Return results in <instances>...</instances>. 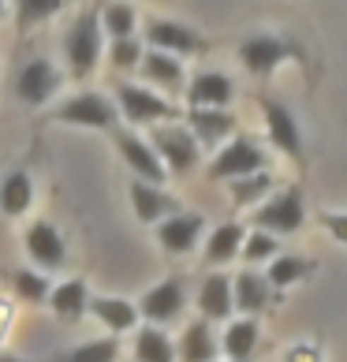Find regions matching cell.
Returning <instances> with one entry per match:
<instances>
[{"label": "cell", "instance_id": "1", "mask_svg": "<svg viewBox=\"0 0 347 362\" xmlns=\"http://www.w3.org/2000/svg\"><path fill=\"white\" fill-rule=\"evenodd\" d=\"M101 42H105V30H101V16L98 11H83L75 19V26L64 37V52H68V64H71V75L75 78H86L101 60Z\"/></svg>", "mask_w": 347, "mask_h": 362}, {"label": "cell", "instance_id": "2", "mask_svg": "<svg viewBox=\"0 0 347 362\" xmlns=\"http://www.w3.org/2000/svg\"><path fill=\"white\" fill-rule=\"evenodd\" d=\"M254 224L261 232H273V235H291L306 224V202H302V191L291 187V191H280L273 194L265 206H258L254 213Z\"/></svg>", "mask_w": 347, "mask_h": 362}, {"label": "cell", "instance_id": "3", "mask_svg": "<svg viewBox=\"0 0 347 362\" xmlns=\"http://www.w3.org/2000/svg\"><path fill=\"white\" fill-rule=\"evenodd\" d=\"M57 124H71V127H93V131H109L116 124V105L105 98V93H75L71 101H64L57 112H52Z\"/></svg>", "mask_w": 347, "mask_h": 362}, {"label": "cell", "instance_id": "4", "mask_svg": "<svg viewBox=\"0 0 347 362\" xmlns=\"http://www.w3.org/2000/svg\"><path fill=\"white\" fill-rule=\"evenodd\" d=\"M288 57H299V49L280 34H250L243 45H239V60L247 64V71L254 75H273Z\"/></svg>", "mask_w": 347, "mask_h": 362}, {"label": "cell", "instance_id": "5", "mask_svg": "<svg viewBox=\"0 0 347 362\" xmlns=\"http://www.w3.org/2000/svg\"><path fill=\"white\" fill-rule=\"evenodd\" d=\"M135 306H139V317H146L150 325H168V321H176L183 314V306H187V284H183V276L161 280V284L146 291Z\"/></svg>", "mask_w": 347, "mask_h": 362}, {"label": "cell", "instance_id": "6", "mask_svg": "<svg viewBox=\"0 0 347 362\" xmlns=\"http://www.w3.org/2000/svg\"><path fill=\"white\" fill-rule=\"evenodd\" d=\"M153 150L157 157L165 160V168L168 172H191L198 165V157H202V142H198L191 131H183V127H157L153 131Z\"/></svg>", "mask_w": 347, "mask_h": 362}, {"label": "cell", "instance_id": "7", "mask_svg": "<svg viewBox=\"0 0 347 362\" xmlns=\"http://www.w3.org/2000/svg\"><path fill=\"white\" fill-rule=\"evenodd\" d=\"M116 98H119V112H124L127 124H157V119L176 116V109L161 93H150L146 86H135V83H119Z\"/></svg>", "mask_w": 347, "mask_h": 362}, {"label": "cell", "instance_id": "8", "mask_svg": "<svg viewBox=\"0 0 347 362\" xmlns=\"http://www.w3.org/2000/svg\"><path fill=\"white\" fill-rule=\"evenodd\" d=\"M23 247H26V254H30V262L42 265V269H60V265L68 262V243H64L60 228L49 224V221H34L30 228H26Z\"/></svg>", "mask_w": 347, "mask_h": 362}, {"label": "cell", "instance_id": "9", "mask_svg": "<svg viewBox=\"0 0 347 362\" xmlns=\"http://www.w3.org/2000/svg\"><path fill=\"white\" fill-rule=\"evenodd\" d=\"M261 165H265L261 146L250 142V139H235V142H228L217 157H213L209 176L213 180H239V176H247V172H258Z\"/></svg>", "mask_w": 347, "mask_h": 362}, {"label": "cell", "instance_id": "10", "mask_svg": "<svg viewBox=\"0 0 347 362\" xmlns=\"http://www.w3.org/2000/svg\"><path fill=\"white\" fill-rule=\"evenodd\" d=\"M116 150H119V157L127 160V168H135V176L139 180H146V183H157L161 187L165 180H168V168H165V160L157 157V150L146 139H139V135H116Z\"/></svg>", "mask_w": 347, "mask_h": 362}, {"label": "cell", "instance_id": "11", "mask_svg": "<svg viewBox=\"0 0 347 362\" xmlns=\"http://www.w3.org/2000/svg\"><path fill=\"white\" fill-rule=\"evenodd\" d=\"M261 105V116H265V131H269V142L276 150H284L288 157H302V135H299V124L280 101L273 98H258Z\"/></svg>", "mask_w": 347, "mask_h": 362}, {"label": "cell", "instance_id": "12", "mask_svg": "<svg viewBox=\"0 0 347 362\" xmlns=\"http://www.w3.org/2000/svg\"><path fill=\"white\" fill-rule=\"evenodd\" d=\"M57 90H60V71L42 57L26 64V68L19 71V78H16V93H19L23 105H45Z\"/></svg>", "mask_w": 347, "mask_h": 362}, {"label": "cell", "instance_id": "13", "mask_svg": "<svg viewBox=\"0 0 347 362\" xmlns=\"http://www.w3.org/2000/svg\"><path fill=\"white\" fill-rule=\"evenodd\" d=\"M202 228L206 221L198 217V213H172V217L161 221L157 228V243H161L168 254H191L198 247V239H202Z\"/></svg>", "mask_w": 347, "mask_h": 362}, {"label": "cell", "instance_id": "14", "mask_svg": "<svg viewBox=\"0 0 347 362\" xmlns=\"http://www.w3.org/2000/svg\"><path fill=\"white\" fill-rule=\"evenodd\" d=\"M146 37H150L153 49L172 52V57H191V52L202 49V37H198L191 26L172 23V19H150L146 23Z\"/></svg>", "mask_w": 347, "mask_h": 362}, {"label": "cell", "instance_id": "15", "mask_svg": "<svg viewBox=\"0 0 347 362\" xmlns=\"http://www.w3.org/2000/svg\"><path fill=\"white\" fill-rule=\"evenodd\" d=\"M131 206H135V217L142 224H153V221H165L172 213H180L176 198H168L157 183H146V180L131 183Z\"/></svg>", "mask_w": 347, "mask_h": 362}, {"label": "cell", "instance_id": "16", "mask_svg": "<svg viewBox=\"0 0 347 362\" xmlns=\"http://www.w3.org/2000/svg\"><path fill=\"white\" fill-rule=\"evenodd\" d=\"M217 355H220V340L213 337L209 321L206 317L191 321V325L183 329V337H180L176 358L180 362H217Z\"/></svg>", "mask_w": 347, "mask_h": 362}, {"label": "cell", "instance_id": "17", "mask_svg": "<svg viewBox=\"0 0 347 362\" xmlns=\"http://www.w3.org/2000/svg\"><path fill=\"white\" fill-rule=\"evenodd\" d=\"M198 314H202L206 321H228L232 310H235V303H232V280L228 276H220V273H213L202 280V288H198Z\"/></svg>", "mask_w": 347, "mask_h": 362}, {"label": "cell", "instance_id": "18", "mask_svg": "<svg viewBox=\"0 0 347 362\" xmlns=\"http://www.w3.org/2000/svg\"><path fill=\"white\" fill-rule=\"evenodd\" d=\"M273 284L265 280V273H239L232 280V303L239 314H261L273 303Z\"/></svg>", "mask_w": 347, "mask_h": 362}, {"label": "cell", "instance_id": "19", "mask_svg": "<svg viewBox=\"0 0 347 362\" xmlns=\"http://www.w3.org/2000/svg\"><path fill=\"white\" fill-rule=\"evenodd\" d=\"M90 314L109 332H131L139 325V306L127 299H116V295H90Z\"/></svg>", "mask_w": 347, "mask_h": 362}, {"label": "cell", "instance_id": "20", "mask_svg": "<svg viewBox=\"0 0 347 362\" xmlns=\"http://www.w3.org/2000/svg\"><path fill=\"white\" fill-rule=\"evenodd\" d=\"M232 78L228 75H220V71H202V75H194V83L191 90H187V98H191L194 109H224V105L232 101Z\"/></svg>", "mask_w": 347, "mask_h": 362}, {"label": "cell", "instance_id": "21", "mask_svg": "<svg viewBox=\"0 0 347 362\" xmlns=\"http://www.w3.org/2000/svg\"><path fill=\"white\" fill-rule=\"evenodd\" d=\"M49 306H52V314H57L60 321H78V317L90 310V288H86V280L75 276V280L57 284V288L49 291Z\"/></svg>", "mask_w": 347, "mask_h": 362}, {"label": "cell", "instance_id": "22", "mask_svg": "<svg viewBox=\"0 0 347 362\" xmlns=\"http://www.w3.org/2000/svg\"><path fill=\"white\" fill-rule=\"evenodd\" d=\"M139 71H142L146 83H153V86H165V90L183 86V64H180V57H172V52H161V49L142 52Z\"/></svg>", "mask_w": 347, "mask_h": 362}, {"label": "cell", "instance_id": "23", "mask_svg": "<svg viewBox=\"0 0 347 362\" xmlns=\"http://www.w3.org/2000/svg\"><path fill=\"white\" fill-rule=\"evenodd\" d=\"M187 124H191V135L202 142V146H217L220 139H228V135H232L235 116H232V112H224V109H191Z\"/></svg>", "mask_w": 347, "mask_h": 362}, {"label": "cell", "instance_id": "24", "mask_svg": "<svg viewBox=\"0 0 347 362\" xmlns=\"http://www.w3.org/2000/svg\"><path fill=\"white\" fill-rule=\"evenodd\" d=\"M258 337H261L258 321L254 317H239V321H232V325L224 329L220 351L228 355L232 362H247L250 355H254V347H258Z\"/></svg>", "mask_w": 347, "mask_h": 362}, {"label": "cell", "instance_id": "25", "mask_svg": "<svg viewBox=\"0 0 347 362\" xmlns=\"http://www.w3.org/2000/svg\"><path fill=\"white\" fill-rule=\"evenodd\" d=\"M30 202H34V180H30V172L16 168L11 176L0 180V209H4L8 217H23V213L30 209Z\"/></svg>", "mask_w": 347, "mask_h": 362}, {"label": "cell", "instance_id": "26", "mask_svg": "<svg viewBox=\"0 0 347 362\" xmlns=\"http://www.w3.org/2000/svg\"><path fill=\"white\" fill-rule=\"evenodd\" d=\"M243 239H247V228L243 224H220L209 232V243H206V265H224L232 262L239 250H243Z\"/></svg>", "mask_w": 347, "mask_h": 362}, {"label": "cell", "instance_id": "27", "mask_svg": "<svg viewBox=\"0 0 347 362\" xmlns=\"http://www.w3.org/2000/svg\"><path fill=\"white\" fill-rule=\"evenodd\" d=\"M135 362H176V344L165 329L146 325L135 332Z\"/></svg>", "mask_w": 347, "mask_h": 362}, {"label": "cell", "instance_id": "28", "mask_svg": "<svg viewBox=\"0 0 347 362\" xmlns=\"http://www.w3.org/2000/svg\"><path fill=\"white\" fill-rule=\"evenodd\" d=\"M310 269H314L310 258H299V254H276V258H269V273H265V280L280 291V288L299 284L302 276H310Z\"/></svg>", "mask_w": 347, "mask_h": 362}, {"label": "cell", "instance_id": "29", "mask_svg": "<svg viewBox=\"0 0 347 362\" xmlns=\"http://www.w3.org/2000/svg\"><path fill=\"white\" fill-rule=\"evenodd\" d=\"M116 358H119V340L105 337V340H86L64 355H52L49 362H116Z\"/></svg>", "mask_w": 347, "mask_h": 362}, {"label": "cell", "instance_id": "30", "mask_svg": "<svg viewBox=\"0 0 347 362\" xmlns=\"http://www.w3.org/2000/svg\"><path fill=\"white\" fill-rule=\"evenodd\" d=\"M273 172H247V176H239V180H232V202L235 206H254L258 198H265L273 191Z\"/></svg>", "mask_w": 347, "mask_h": 362}, {"label": "cell", "instance_id": "31", "mask_svg": "<svg viewBox=\"0 0 347 362\" xmlns=\"http://www.w3.org/2000/svg\"><path fill=\"white\" fill-rule=\"evenodd\" d=\"M11 291L19 295L23 303H30V306H42L49 303V280L42 273H30V269H11Z\"/></svg>", "mask_w": 347, "mask_h": 362}, {"label": "cell", "instance_id": "32", "mask_svg": "<svg viewBox=\"0 0 347 362\" xmlns=\"http://www.w3.org/2000/svg\"><path fill=\"white\" fill-rule=\"evenodd\" d=\"M135 8L131 4H119V0H112V4H105L101 11V30L112 34V37H135Z\"/></svg>", "mask_w": 347, "mask_h": 362}, {"label": "cell", "instance_id": "33", "mask_svg": "<svg viewBox=\"0 0 347 362\" xmlns=\"http://www.w3.org/2000/svg\"><path fill=\"white\" fill-rule=\"evenodd\" d=\"M68 4V0H16V11H19V26H34V23H45L49 16Z\"/></svg>", "mask_w": 347, "mask_h": 362}, {"label": "cell", "instance_id": "34", "mask_svg": "<svg viewBox=\"0 0 347 362\" xmlns=\"http://www.w3.org/2000/svg\"><path fill=\"white\" fill-rule=\"evenodd\" d=\"M109 60H112L116 71H131V68H139V60H142V45L135 37H112Z\"/></svg>", "mask_w": 347, "mask_h": 362}, {"label": "cell", "instance_id": "35", "mask_svg": "<svg viewBox=\"0 0 347 362\" xmlns=\"http://www.w3.org/2000/svg\"><path fill=\"white\" fill-rule=\"evenodd\" d=\"M243 258H247L250 265L276 258V239H273V232H261V228H258L254 235H247V239H243Z\"/></svg>", "mask_w": 347, "mask_h": 362}, {"label": "cell", "instance_id": "36", "mask_svg": "<svg viewBox=\"0 0 347 362\" xmlns=\"http://www.w3.org/2000/svg\"><path fill=\"white\" fill-rule=\"evenodd\" d=\"M317 221H322V228H325L332 239H336V243L347 247V213H322Z\"/></svg>", "mask_w": 347, "mask_h": 362}, {"label": "cell", "instance_id": "37", "mask_svg": "<svg viewBox=\"0 0 347 362\" xmlns=\"http://www.w3.org/2000/svg\"><path fill=\"white\" fill-rule=\"evenodd\" d=\"M0 362H49V358H16V355H0Z\"/></svg>", "mask_w": 347, "mask_h": 362}, {"label": "cell", "instance_id": "38", "mask_svg": "<svg viewBox=\"0 0 347 362\" xmlns=\"http://www.w3.org/2000/svg\"><path fill=\"white\" fill-rule=\"evenodd\" d=\"M0 16H4V0H0Z\"/></svg>", "mask_w": 347, "mask_h": 362}]
</instances>
